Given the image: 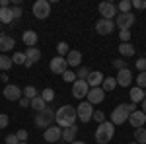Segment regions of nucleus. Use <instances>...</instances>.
Segmentation results:
<instances>
[{
    "label": "nucleus",
    "mask_w": 146,
    "mask_h": 144,
    "mask_svg": "<svg viewBox=\"0 0 146 144\" xmlns=\"http://www.w3.org/2000/svg\"><path fill=\"white\" fill-rule=\"evenodd\" d=\"M129 123L135 127V129H142L146 125V115L142 113L140 109H136V111H133L131 113V117H129Z\"/></svg>",
    "instance_id": "obj_17"
},
{
    "label": "nucleus",
    "mask_w": 146,
    "mask_h": 144,
    "mask_svg": "<svg viewBox=\"0 0 146 144\" xmlns=\"http://www.w3.org/2000/svg\"><path fill=\"white\" fill-rule=\"evenodd\" d=\"M76 119H78V113H76V107H72V105H62L55 111V123L60 129L72 127Z\"/></svg>",
    "instance_id": "obj_1"
},
{
    "label": "nucleus",
    "mask_w": 146,
    "mask_h": 144,
    "mask_svg": "<svg viewBox=\"0 0 146 144\" xmlns=\"http://www.w3.org/2000/svg\"><path fill=\"white\" fill-rule=\"evenodd\" d=\"M131 144H138V142H131Z\"/></svg>",
    "instance_id": "obj_50"
},
{
    "label": "nucleus",
    "mask_w": 146,
    "mask_h": 144,
    "mask_svg": "<svg viewBox=\"0 0 146 144\" xmlns=\"http://www.w3.org/2000/svg\"><path fill=\"white\" fill-rule=\"evenodd\" d=\"M113 66L117 68V72H119V70H125V68H127V62H125L123 58H115V60H113Z\"/></svg>",
    "instance_id": "obj_39"
},
{
    "label": "nucleus",
    "mask_w": 146,
    "mask_h": 144,
    "mask_svg": "<svg viewBox=\"0 0 146 144\" xmlns=\"http://www.w3.org/2000/svg\"><path fill=\"white\" fill-rule=\"evenodd\" d=\"M136 111V103H121L111 111V123L113 125H123L129 121L131 113Z\"/></svg>",
    "instance_id": "obj_2"
},
{
    "label": "nucleus",
    "mask_w": 146,
    "mask_h": 144,
    "mask_svg": "<svg viewBox=\"0 0 146 144\" xmlns=\"http://www.w3.org/2000/svg\"><path fill=\"white\" fill-rule=\"evenodd\" d=\"M25 56H27L25 68H31L35 62H39V58H41V51H39L37 47H27V51H25Z\"/></svg>",
    "instance_id": "obj_18"
},
{
    "label": "nucleus",
    "mask_w": 146,
    "mask_h": 144,
    "mask_svg": "<svg viewBox=\"0 0 146 144\" xmlns=\"http://www.w3.org/2000/svg\"><path fill=\"white\" fill-rule=\"evenodd\" d=\"M70 144H86V142H82V140H74V142H70Z\"/></svg>",
    "instance_id": "obj_49"
},
{
    "label": "nucleus",
    "mask_w": 146,
    "mask_h": 144,
    "mask_svg": "<svg viewBox=\"0 0 146 144\" xmlns=\"http://www.w3.org/2000/svg\"><path fill=\"white\" fill-rule=\"evenodd\" d=\"M16 136H18V140H20V142H25V140H27V131L20 129V131L16 133Z\"/></svg>",
    "instance_id": "obj_44"
},
{
    "label": "nucleus",
    "mask_w": 146,
    "mask_h": 144,
    "mask_svg": "<svg viewBox=\"0 0 146 144\" xmlns=\"http://www.w3.org/2000/svg\"><path fill=\"white\" fill-rule=\"evenodd\" d=\"M14 47H16L14 37H10V35H0V53H2V55H6Z\"/></svg>",
    "instance_id": "obj_19"
},
{
    "label": "nucleus",
    "mask_w": 146,
    "mask_h": 144,
    "mask_svg": "<svg viewBox=\"0 0 146 144\" xmlns=\"http://www.w3.org/2000/svg\"><path fill=\"white\" fill-rule=\"evenodd\" d=\"M135 142L138 144H146V129H135Z\"/></svg>",
    "instance_id": "obj_30"
},
{
    "label": "nucleus",
    "mask_w": 146,
    "mask_h": 144,
    "mask_svg": "<svg viewBox=\"0 0 146 144\" xmlns=\"http://www.w3.org/2000/svg\"><path fill=\"white\" fill-rule=\"evenodd\" d=\"M68 66H82V53L80 51H70L66 55Z\"/></svg>",
    "instance_id": "obj_22"
},
{
    "label": "nucleus",
    "mask_w": 146,
    "mask_h": 144,
    "mask_svg": "<svg viewBox=\"0 0 146 144\" xmlns=\"http://www.w3.org/2000/svg\"><path fill=\"white\" fill-rule=\"evenodd\" d=\"M90 72H92V70H90L88 66H80V68H78V72H76V76H78L80 80H86V78L90 76Z\"/></svg>",
    "instance_id": "obj_36"
},
{
    "label": "nucleus",
    "mask_w": 146,
    "mask_h": 144,
    "mask_svg": "<svg viewBox=\"0 0 146 144\" xmlns=\"http://www.w3.org/2000/svg\"><path fill=\"white\" fill-rule=\"evenodd\" d=\"M6 144H20V140H18L16 134H8L6 136Z\"/></svg>",
    "instance_id": "obj_46"
},
{
    "label": "nucleus",
    "mask_w": 146,
    "mask_h": 144,
    "mask_svg": "<svg viewBox=\"0 0 146 144\" xmlns=\"http://www.w3.org/2000/svg\"><path fill=\"white\" fill-rule=\"evenodd\" d=\"M76 134H78V127H76V125L66 127V129H62V140H66V142H74V140H76Z\"/></svg>",
    "instance_id": "obj_23"
},
{
    "label": "nucleus",
    "mask_w": 146,
    "mask_h": 144,
    "mask_svg": "<svg viewBox=\"0 0 146 144\" xmlns=\"http://www.w3.org/2000/svg\"><path fill=\"white\" fill-rule=\"evenodd\" d=\"M39 96H41V98H43V100L49 103V101L55 100V90H53V88H45L43 92H41V94H39Z\"/></svg>",
    "instance_id": "obj_32"
},
{
    "label": "nucleus",
    "mask_w": 146,
    "mask_h": 144,
    "mask_svg": "<svg viewBox=\"0 0 146 144\" xmlns=\"http://www.w3.org/2000/svg\"><path fill=\"white\" fill-rule=\"evenodd\" d=\"M22 41L27 45V47H35V45H37V31H33V29L23 31L22 33Z\"/></svg>",
    "instance_id": "obj_21"
},
{
    "label": "nucleus",
    "mask_w": 146,
    "mask_h": 144,
    "mask_svg": "<svg viewBox=\"0 0 146 144\" xmlns=\"http://www.w3.org/2000/svg\"><path fill=\"white\" fill-rule=\"evenodd\" d=\"M56 53H58V56H64V58H66V55L70 53V51H68V43H66V41H60V43L56 45Z\"/></svg>",
    "instance_id": "obj_33"
},
{
    "label": "nucleus",
    "mask_w": 146,
    "mask_h": 144,
    "mask_svg": "<svg viewBox=\"0 0 146 144\" xmlns=\"http://www.w3.org/2000/svg\"><path fill=\"white\" fill-rule=\"evenodd\" d=\"M12 14H14V20H18V18L23 16V10L20 8V6H14V8H12Z\"/></svg>",
    "instance_id": "obj_45"
},
{
    "label": "nucleus",
    "mask_w": 146,
    "mask_h": 144,
    "mask_svg": "<svg viewBox=\"0 0 146 144\" xmlns=\"http://www.w3.org/2000/svg\"><path fill=\"white\" fill-rule=\"evenodd\" d=\"M144 100H146V92L142 88H138V86L131 88V103H142Z\"/></svg>",
    "instance_id": "obj_20"
},
{
    "label": "nucleus",
    "mask_w": 146,
    "mask_h": 144,
    "mask_svg": "<svg viewBox=\"0 0 146 144\" xmlns=\"http://www.w3.org/2000/svg\"><path fill=\"white\" fill-rule=\"evenodd\" d=\"M119 39H121V43H129L131 41V31L129 29H121L119 31Z\"/></svg>",
    "instance_id": "obj_38"
},
{
    "label": "nucleus",
    "mask_w": 146,
    "mask_h": 144,
    "mask_svg": "<svg viewBox=\"0 0 146 144\" xmlns=\"http://www.w3.org/2000/svg\"><path fill=\"white\" fill-rule=\"evenodd\" d=\"M20 105H22V107H31V100H27V98H23V96H22Z\"/></svg>",
    "instance_id": "obj_47"
},
{
    "label": "nucleus",
    "mask_w": 146,
    "mask_h": 144,
    "mask_svg": "<svg viewBox=\"0 0 146 144\" xmlns=\"http://www.w3.org/2000/svg\"><path fill=\"white\" fill-rule=\"evenodd\" d=\"M12 62L14 64H20V66H25V62H27V56H25V53H14L12 55Z\"/></svg>",
    "instance_id": "obj_31"
},
{
    "label": "nucleus",
    "mask_w": 146,
    "mask_h": 144,
    "mask_svg": "<svg viewBox=\"0 0 146 144\" xmlns=\"http://www.w3.org/2000/svg\"><path fill=\"white\" fill-rule=\"evenodd\" d=\"M103 100H105V92H103V88H90L88 96H86V101H90L92 105H98V103H101Z\"/></svg>",
    "instance_id": "obj_14"
},
{
    "label": "nucleus",
    "mask_w": 146,
    "mask_h": 144,
    "mask_svg": "<svg viewBox=\"0 0 146 144\" xmlns=\"http://www.w3.org/2000/svg\"><path fill=\"white\" fill-rule=\"evenodd\" d=\"M20 144H27V142H20Z\"/></svg>",
    "instance_id": "obj_51"
},
{
    "label": "nucleus",
    "mask_w": 146,
    "mask_h": 144,
    "mask_svg": "<svg viewBox=\"0 0 146 144\" xmlns=\"http://www.w3.org/2000/svg\"><path fill=\"white\" fill-rule=\"evenodd\" d=\"M49 14H51V2H47V0H37L33 4V16L37 20H45Z\"/></svg>",
    "instance_id": "obj_7"
},
{
    "label": "nucleus",
    "mask_w": 146,
    "mask_h": 144,
    "mask_svg": "<svg viewBox=\"0 0 146 144\" xmlns=\"http://www.w3.org/2000/svg\"><path fill=\"white\" fill-rule=\"evenodd\" d=\"M133 8H136V10H144L146 8V0H133Z\"/></svg>",
    "instance_id": "obj_43"
},
{
    "label": "nucleus",
    "mask_w": 146,
    "mask_h": 144,
    "mask_svg": "<svg viewBox=\"0 0 146 144\" xmlns=\"http://www.w3.org/2000/svg\"><path fill=\"white\" fill-rule=\"evenodd\" d=\"M140 111H142V113H144V115H146V100L142 101V103H140Z\"/></svg>",
    "instance_id": "obj_48"
},
{
    "label": "nucleus",
    "mask_w": 146,
    "mask_h": 144,
    "mask_svg": "<svg viewBox=\"0 0 146 144\" xmlns=\"http://www.w3.org/2000/svg\"><path fill=\"white\" fill-rule=\"evenodd\" d=\"M8 123H10L8 115H6V113H0V129H6V127H8Z\"/></svg>",
    "instance_id": "obj_42"
},
{
    "label": "nucleus",
    "mask_w": 146,
    "mask_h": 144,
    "mask_svg": "<svg viewBox=\"0 0 146 144\" xmlns=\"http://www.w3.org/2000/svg\"><path fill=\"white\" fill-rule=\"evenodd\" d=\"M92 119H96L98 125H101V123L105 121V113H103V111H94V117H92Z\"/></svg>",
    "instance_id": "obj_41"
},
{
    "label": "nucleus",
    "mask_w": 146,
    "mask_h": 144,
    "mask_svg": "<svg viewBox=\"0 0 146 144\" xmlns=\"http://www.w3.org/2000/svg\"><path fill=\"white\" fill-rule=\"evenodd\" d=\"M113 134H115V125L111 121H103L101 125H98L96 142L98 144H109L113 140Z\"/></svg>",
    "instance_id": "obj_3"
},
{
    "label": "nucleus",
    "mask_w": 146,
    "mask_h": 144,
    "mask_svg": "<svg viewBox=\"0 0 146 144\" xmlns=\"http://www.w3.org/2000/svg\"><path fill=\"white\" fill-rule=\"evenodd\" d=\"M4 98L8 101H20L23 96V90H20L16 84H6V88H4Z\"/></svg>",
    "instance_id": "obj_10"
},
{
    "label": "nucleus",
    "mask_w": 146,
    "mask_h": 144,
    "mask_svg": "<svg viewBox=\"0 0 146 144\" xmlns=\"http://www.w3.org/2000/svg\"><path fill=\"white\" fill-rule=\"evenodd\" d=\"M94 105H92L90 101H80V105L76 107V113H78V119L82 123H88L92 121V117H94Z\"/></svg>",
    "instance_id": "obj_5"
},
{
    "label": "nucleus",
    "mask_w": 146,
    "mask_h": 144,
    "mask_svg": "<svg viewBox=\"0 0 146 144\" xmlns=\"http://www.w3.org/2000/svg\"><path fill=\"white\" fill-rule=\"evenodd\" d=\"M12 22H14L12 8H0V23H12Z\"/></svg>",
    "instance_id": "obj_25"
},
{
    "label": "nucleus",
    "mask_w": 146,
    "mask_h": 144,
    "mask_svg": "<svg viewBox=\"0 0 146 144\" xmlns=\"http://www.w3.org/2000/svg\"><path fill=\"white\" fill-rule=\"evenodd\" d=\"M135 80H136V86H138V88L146 90V72H140V74H138Z\"/></svg>",
    "instance_id": "obj_37"
},
{
    "label": "nucleus",
    "mask_w": 146,
    "mask_h": 144,
    "mask_svg": "<svg viewBox=\"0 0 146 144\" xmlns=\"http://www.w3.org/2000/svg\"><path fill=\"white\" fill-rule=\"evenodd\" d=\"M31 107H33V109L37 111V113H39V111L47 109V101L43 100L41 96H37V98H33V100H31Z\"/></svg>",
    "instance_id": "obj_26"
},
{
    "label": "nucleus",
    "mask_w": 146,
    "mask_h": 144,
    "mask_svg": "<svg viewBox=\"0 0 146 144\" xmlns=\"http://www.w3.org/2000/svg\"><path fill=\"white\" fill-rule=\"evenodd\" d=\"M98 10H100V14L103 16V20H113V16H117V6L113 4V2H100V6H98Z\"/></svg>",
    "instance_id": "obj_9"
},
{
    "label": "nucleus",
    "mask_w": 146,
    "mask_h": 144,
    "mask_svg": "<svg viewBox=\"0 0 146 144\" xmlns=\"http://www.w3.org/2000/svg\"><path fill=\"white\" fill-rule=\"evenodd\" d=\"M53 121H55V111L53 109H43V111H39L37 115H35V127L37 129H49V127H53Z\"/></svg>",
    "instance_id": "obj_4"
},
{
    "label": "nucleus",
    "mask_w": 146,
    "mask_h": 144,
    "mask_svg": "<svg viewBox=\"0 0 146 144\" xmlns=\"http://www.w3.org/2000/svg\"><path fill=\"white\" fill-rule=\"evenodd\" d=\"M115 86H117V78H115V76H105L103 84H101V88H103V92H105V94H107V92H113V90H115Z\"/></svg>",
    "instance_id": "obj_24"
},
{
    "label": "nucleus",
    "mask_w": 146,
    "mask_h": 144,
    "mask_svg": "<svg viewBox=\"0 0 146 144\" xmlns=\"http://www.w3.org/2000/svg\"><path fill=\"white\" fill-rule=\"evenodd\" d=\"M115 78H117V86H121V88H129V86H131V82L135 80L133 72H131L129 68H125V70H119Z\"/></svg>",
    "instance_id": "obj_13"
},
{
    "label": "nucleus",
    "mask_w": 146,
    "mask_h": 144,
    "mask_svg": "<svg viewBox=\"0 0 146 144\" xmlns=\"http://www.w3.org/2000/svg\"><path fill=\"white\" fill-rule=\"evenodd\" d=\"M43 138H45V142H58V140L62 138V129H60L58 125H53V127L45 129Z\"/></svg>",
    "instance_id": "obj_11"
},
{
    "label": "nucleus",
    "mask_w": 146,
    "mask_h": 144,
    "mask_svg": "<svg viewBox=\"0 0 146 144\" xmlns=\"http://www.w3.org/2000/svg\"><path fill=\"white\" fill-rule=\"evenodd\" d=\"M12 66H14V62H12V56L0 55V70H2V72H8Z\"/></svg>",
    "instance_id": "obj_27"
},
{
    "label": "nucleus",
    "mask_w": 146,
    "mask_h": 144,
    "mask_svg": "<svg viewBox=\"0 0 146 144\" xmlns=\"http://www.w3.org/2000/svg\"><path fill=\"white\" fill-rule=\"evenodd\" d=\"M88 92H90V86H88V82L86 80H76L74 84H72V96L76 98V100L84 101V98L88 96Z\"/></svg>",
    "instance_id": "obj_6"
},
{
    "label": "nucleus",
    "mask_w": 146,
    "mask_h": 144,
    "mask_svg": "<svg viewBox=\"0 0 146 144\" xmlns=\"http://www.w3.org/2000/svg\"><path fill=\"white\" fill-rule=\"evenodd\" d=\"M103 80H105V76H103V72H100V70H92L90 76L86 78V82H88L90 88H101Z\"/></svg>",
    "instance_id": "obj_16"
},
{
    "label": "nucleus",
    "mask_w": 146,
    "mask_h": 144,
    "mask_svg": "<svg viewBox=\"0 0 146 144\" xmlns=\"http://www.w3.org/2000/svg\"><path fill=\"white\" fill-rule=\"evenodd\" d=\"M131 8H133V0H123V2H119V4H117L119 14H129Z\"/></svg>",
    "instance_id": "obj_29"
},
{
    "label": "nucleus",
    "mask_w": 146,
    "mask_h": 144,
    "mask_svg": "<svg viewBox=\"0 0 146 144\" xmlns=\"http://www.w3.org/2000/svg\"><path fill=\"white\" fill-rule=\"evenodd\" d=\"M135 16L129 12V14H117V20H115V25L119 27V29H131L133 27V23H135Z\"/></svg>",
    "instance_id": "obj_12"
},
{
    "label": "nucleus",
    "mask_w": 146,
    "mask_h": 144,
    "mask_svg": "<svg viewBox=\"0 0 146 144\" xmlns=\"http://www.w3.org/2000/svg\"><path fill=\"white\" fill-rule=\"evenodd\" d=\"M49 68H51V72H53V74H60V76H62V74L68 70V62H66V58H64V56H58V55H56L55 58H51Z\"/></svg>",
    "instance_id": "obj_8"
},
{
    "label": "nucleus",
    "mask_w": 146,
    "mask_h": 144,
    "mask_svg": "<svg viewBox=\"0 0 146 144\" xmlns=\"http://www.w3.org/2000/svg\"><path fill=\"white\" fill-rule=\"evenodd\" d=\"M136 68H138V70H140V72H146V58L144 56H140V58H136Z\"/></svg>",
    "instance_id": "obj_40"
},
{
    "label": "nucleus",
    "mask_w": 146,
    "mask_h": 144,
    "mask_svg": "<svg viewBox=\"0 0 146 144\" xmlns=\"http://www.w3.org/2000/svg\"><path fill=\"white\" fill-rule=\"evenodd\" d=\"M115 29V23H113V20H98V23H96V31L100 35H109Z\"/></svg>",
    "instance_id": "obj_15"
},
{
    "label": "nucleus",
    "mask_w": 146,
    "mask_h": 144,
    "mask_svg": "<svg viewBox=\"0 0 146 144\" xmlns=\"http://www.w3.org/2000/svg\"><path fill=\"white\" fill-rule=\"evenodd\" d=\"M119 53L123 56H135V47L131 43H121L119 45Z\"/></svg>",
    "instance_id": "obj_28"
},
{
    "label": "nucleus",
    "mask_w": 146,
    "mask_h": 144,
    "mask_svg": "<svg viewBox=\"0 0 146 144\" xmlns=\"http://www.w3.org/2000/svg\"><path fill=\"white\" fill-rule=\"evenodd\" d=\"M0 25H2V23H0Z\"/></svg>",
    "instance_id": "obj_52"
},
{
    "label": "nucleus",
    "mask_w": 146,
    "mask_h": 144,
    "mask_svg": "<svg viewBox=\"0 0 146 144\" xmlns=\"http://www.w3.org/2000/svg\"><path fill=\"white\" fill-rule=\"evenodd\" d=\"M39 94H37V90L33 88V86H25L23 88V98H27V100H33V98H37Z\"/></svg>",
    "instance_id": "obj_34"
},
{
    "label": "nucleus",
    "mask_w": 146,
    "mask_h": 144,
    "mask_svg": "<svg viewBox=\"0 0 146 144\" xmlns=\"http://www.w3.org/2000/svg\"><path fill=\"white\" fill-rule=\"evenodd\" d=\"M76 78H78V76H76V72H72V70H66V72L62 74V80H64L66 84H74Z\"/></svg>",
    "instance_id": "obj_35"
}]
</instances>
